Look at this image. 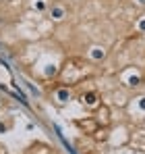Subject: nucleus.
<instances>
[{"label":"nucleus","mask_w":145,"mask_h":154,"mask_svg":"<svg viewBox=\"0 0 145 154\" xmlns=\"http://www.w3.org/2000/svg\"><path fill=\"white\" fill-rule=\"evenodd\" d=\"M50 17H52L54 21H62V19L67 17V8H64L62 4H54V6L50 8Z\"/></svg>","instance_id":"nucleus-1"},{"label":"nucleus","mask_w":145,"mask_h":154,"mask_svg":"<svg viewBox=\"0 0 145 154\" xmlns=\"http://www.w3.org/2000/svg\"><path fill=\"white\" fill-rule=\"evenodd\" d=\"M83 102H87L89 106H93V104H96V94H93V92L85 94V96H83Z\"/></svg>","instance_id":"nucleus-2"},{"label":"nucleus","mask_w":145,"mask_h":154,"mask_svg":"<svg viewBox=\"0 0 145 154\" xmlns=\"http://www.w3.org/2000/svg\"><path fill=\"white\" fill-rule=\"evenodd\" d=\"M139 83H141V77L139 75H133L131 79H129V85H131V88H137Z\"/></svg>","instance_id":"nucleus-3"},{"label":"nucleus","mask_w":145,"mask_h":154,"mask_svg":"<svg viewBox=\"0 0 145 154\" xmlns=\"http://www.w3.org/2000/svg\"><path fill=\"white\" fill-rule=\"evenodd\" d=\"M69 98H71V94H69V92H64V90H60V92H58V100H60V102H67Z\"/></svg>","instance_id":"nucleus-4"},{"label":"nucleus","mask_w":145,"mask_h":154,"mask_svg":"<svg viewBox=\"0 0 145 154\" xmlns=\"http://www.w3.org/2000/svg\"><path fill=\"white\" fill-rule=\"evenodd\" d=\"M93 50H96V52H93V56H96V58H104V50L99 52V48H93Z\"/></svg>","instance_id":"nucleus-5"},{"label":"nucleus","mask_w":145,"mask_h":154,"mask_svg":"<svg viewBox=\"0 0 145 154\" xmlns=\"http://www.w3.org/2000/svg\"><path fill=\"white\" fill-rule=\"evenodd\" d=\"M139 4H141V6H145V0H139Z\"/></svg>","instance_id":"nucleus-6"},{"label":"nucleus","mask_w":145,"mask_h":154,"mask_svg":"<svg viewBox=\"0 0 145 154\" xmlns=\"http://www.w3.org/2000/svg\"><path fill=\"white\" fill-rule=\"evenodd\" d=\"M141 29H145V21H143V23H141Z\"/></svg>","instance_id":"nucleus-7"}]
</instances>
